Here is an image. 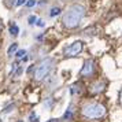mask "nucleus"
I'll use <instances>...</instances> for the list:
<instances>
[{
  "instance_id": "f257e3e1",
  "label": "nucleus",
  "mask_w": 122,
  "mask_h": 122,
  "mask_svg": "<svg viewBox=\"0 0 122 122\" xmlns=\"http://www.w3.org/2000/svg\"><path fill=\"white\" fill-rule=\"evenodd\" d=\"M84 15H85V8L81 4H73L67 8V11L63 15V25L69 29L76 28L82 21Z\"/></svg>"
},
{
  "instance_id": "f03ea898",
  "label": "nucleus",
  "mask_w": 122,
  "mask_h": 122,
  "mask_svg": "<svg viewBox=\"0 0 122 122\" xmlns=\"http://www.w3.org/2000/svg\"><path fill=\"white\" fill-rule=\"evenodd\" d=\"M81 114L88 119H95V118H102L106 114V108L99 103H88L81 108Z\"/></svg>"
},
{
  "instance_id": "7ed1b4c3",
  "label": "nucleus",
  "mask_w": 122,
  "mask_h": 122,
  "mask_svg": "<svg viewBox=\"0 0 122 122\" xmlns=\"http://www.w3.org/2000/svg\"><path fill=\"white\" fill-rule=\"evenodd\" d=\"M52 63H54V61L50 59V58H47V59H44L43 62H40V65L36 67V70H34V78H36L37 81L44 80V78L48 76V73L51 71V69H52Z\"/></svg>"
},
{
  "instance_id": "20e7f679",
  "label": "nucleus",
  "mask_w": 122,
  "mask_h": 122,
  "mask_svg": "<svg viewBox=\"0 0 122 122\" xmlns=\"http://www.w3.org/2000/svg\"><path fill=\"white\" fill-rule=\"evenodd\" d=\"M82 48H84V44L81 43V41H74L73 44H70L69 47H67L65 52H66L67 56H76L82 51Z\"/></svg>"
},
{
  "instance_id": "39448f33",
  "label": "nucleus",
  "mask_w": 122,
  "mask_h": 122,
  "mask_svg": "<svg viewBox=\"0 0 122 122\" xmlns=\"http://www.w3.org/2000/svg\"><path fill=\"white\" fill-rule=\"evenodd\" d=\"M93 70H95V66H93V61H86L85 65H84L82 70H81V76L82 77H91L93 74Z\"/></svg>"
},
{
  "instance_id": "423d86ee",
  "label": "nucleus",
  "mask_w": 122,
  "mask_h": 122,
  "mask_svg": "<svg viewBox=\"0 0 122 122\" xmlns=\"http://www.w3.org/2000/svg\"><path fill=\"white\" fill-rule=\"evenodd\" d=\"M103 89H104V84L97 81V82H95L93 85L91 86V92H92V93H99V92H102Z\"/></svg>"
},
{
  "instance_id": "0eeeda50",
  "label": "nucleus",
  "mask_w": 122,
  "mask_h": 122,
  "mask_svg": "<svg viewBox=\"0 0 122 122\" xmlns=\"http://www.w3.org/2000/svg\"><path fill=\"white\" fill-rule=\"evenodd\" d=\"M10 33H11L12 36H18V33H19L18 25H15V23H11V25H10Z\"/></svg>"
},
{
  "instance_id": "6e6552de",
  "label": "nucleus",
  "mask_w": 122,
  "mask_h": 122,
  "mask_svg": "<svg viewBox=\"0 0 122 122\" xmlns=\"http://www.w3.org/2000/svg\"><path fill=\"white\" fill-rule=\"evenodd\" d=\"M61 14V8L59 7H52L51 8V12H50V17H56Z\"/></svg>"
},
{
  "instance_id": "1a4fd4ad",
  "label": "nucleus",
  "mask_w": 122,
  "mask_h": 122,
  "mask_svg": "<svg viewBox=\"0 0 122 122\" xmlns=\"http://www.w3.org/2000/svg\"><path fill=\"white\" fill-rule=\"evenodd\" d=\"M17 50H18V44H17V43H14V44L10 45V48H8V51H7V54H8V55L11 56L12 54H14V52L17 51Z\"/></svg>"
},
{
  "instance_id": "9d476101",
  "label": "nucleus",
  "mask_w": 122,
  "mask_h": 122,
  "mask_svg": "<svg viewBox=\"0 0 122 122\" xmlns=\"http://www.w3.org/2000/svg\"><path fill=\"white\" fill-rule=\"evenodd\" d=\"M28 21H29V25H34V23L37 22V17L36 15H30Z\"/></svg>"
},
{
  "instance_id": "9b49d317",
  "label": "nucleus",
  "mask_w": 122,
  "mask_h": 122,
  "mask_svg": "<svg viewBox=\"0 0 122 122\" xmlns=\"http://www.w3.org/2000/svg\"><path fill=\"white\" fill-rule=\"evenodd\" d=\"M23 55H26V51L25 50H19V51H17V54H15L17 58H22Z\"/></svg>"
},
{
  "instance_id": "f8f14e48",
  "label": "nucleus",
  "mask_w": 122,
  "mask_h": 122,
  "mask_svg": "<svg viewBox=\"0 0 122 122\" xmlns=\"http://www.w3.org/2000/svg\"><path fill=\"white\" fill-rule=\"evenodd\" d=\"M34 4H36V0H29V1H26V6L28 7H33Z\"/></svg>"
},
{
  "instance_id": "ddd939ff",
  "label": "nucleus",
  "mask_w": 122,
  "mask_h": 122,
  "mask_svg": "<svg viewBox=\"0 0 122 122\" xmlns=\"http://www.w3.org/2000/svg\"><path fill=\"white\" fill-rule=\"evenodd\" d=\"M71 118V110L66 111V114H65V119H70Z\"/></svg>"
},
{
  "instance_id": "4468645a",
  "label": "nucleus",
  "mask_w": 122,
  "mask_h": 122,
  "mask_svg": "<svg viewBox=\"0 0 122 122\" xmlns=\"http://www.w3.org/2000/svg\"><path fill=\"white\" fill-rule=\"evenodd\" d=\"M36 25H37L39 28H44V22H43L41 19H37V22H36Z\"/></svg>"
},
{
  "instance_id": "2eb2a0df",
  "label": "nucleus",
  "mask_w": 122,
  "mask_h": 122,
  "mask_svg": "<svg viewBox=\"0 0 122 122\" xmlns=\"http://www.w3.org/2000/svg\"><path fill=\"white\" fill-rule=\"evenodd\" d=\"M23 3H26V0H17V3H15V4H17V6H22Z\"/></svg>"
},
{
  "instance_id": "dca6fc26",
  "label": "nucleus",
  "mask_w": 122,
  "mask_h": 122,
  "mask_svg": "<svg viewBox=\"0 0 122 122\" xmlns=\"http://www.w3.org/2000/svg\"><path fill=\"white\" fill-rule=\"evenodd\" d=\"M119 99H121V103H122V92H121V96H119Z\"/></svg>"
},
{
  "instance_id": "f3484780",
  "label": "nucleus",
  "mask_w": 122,
  "mask_h": 122,
  "mask_svg": "<svg viewBox=\"0 0 122 122\" xmlns=\"http://www.w3.org/2000/svg\"><path fill=\"white\" fill-rule=\"evenodd\" d=\"M47 122H54V119H50V121H47Z\"/></svg>"
},
{
  "instance_id": "a211bd4d",
  "label": "nucleus",
  "mask_w": 122,
  "mask_h": 122,
  "mask_svg": "<svg viewBox=\"0 0 122 122\" xmlns=\"http://www.w3.org/2000/svg\"><path fill=\"white\" fill-rule=\"evenodd\" d=\"M0 30H1V23H0Z\"/></svg>"
}]
</instances>
